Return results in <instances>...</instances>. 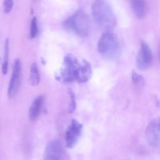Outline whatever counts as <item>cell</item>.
<instances>
[{
    "label": "cell",
    "instance_id": "cell-4",
    "mask_svg": "<svg viewBox=\"0 0 160 160\" xmlns=\"http://www.w3.org/2000/svg\"><path fill=\"white\" fill-rule=\"evenodd\" d=\"M97 47L100 54L110 60L118 58L121 52V47L118 38L111 32H106L101 35Z\"/></svg>",
    "mask_w": 160,
    "mask_h": 160
},
{
    "label": "cell",
    "instance_id": "cell-3",
    "mask_svg": "<svg viewBox=\"0 0 160 160\" xmlns=\"http://www.w3.org/2000/svg\"><path fill=\"white\" fill-rule=\"evenodd\" d=\"M64 28L80 37L84 38L89 33L90 22L87 14L78 10L63 22Z\"/></svg>",
    "mask_w": 160,
    "mask_h": 160
},
{
    "label": "cell",
    "instance_id": "cell-2",
    "mask_svg": "<svg viewBox=\"0 0 160 160\" xmlns=\"http://www.w3.org/2000/svg\"><path fill=\"white\" fill-rule=\"evenodd\" d=\"M95 21L102 28L111 30L115 27L116 19L113 10L105 0H95L92 6Z\"/></svg>",
    "mask_w": 160,
    "mask_h": 160
},
{
    "label": "cell",
    "instance_id": "cell-13",
    "mask_svg": "<svg viewBox=\"0 0 160 160\" xmlns=\"http://www.w3.org/2000/svg\"><path fill=\"white\" fill-rule=\"evenodd\" d=\"M8 53H9V41L8 39H7L5 44L4 62L3 63V69H2L3 75H6L8 72Z\"/></svg>",
    "mask_w": 160,
    "mask_h": 160
},
{
    "label": "cell",
    "instance_id": "cell-12",
    "mask_svg": "<svg viewBox=\"0 0 160 160\" xmlns=\"http://www.w3.org/2000/svg\"><path fill=\"white\" fill-rule=\"evenodd\" d=\"M40 77L37 65L36 63H33L31 65L30 83L33 86H36L40 82Z\"/></svg>",
    "mask_w": 160,
    "mask_h": 160
},
{
    "label": "cell",
    "instance_id": "cell-15",
    "mask_svg": "<svg viewBox=\"0 0 160 160\" xmlns=\"http://www.w3.org/2000/svg\"><path fill=\"white\" fill-rule=\"evenodd\" d=\"M38 33V27L37 25V20L36 17H34L31 22L30 28V37L34 38L36 37Z\"/></svg>",
    "mask_w": 160,
    "mask_h": 160
},
{
    "label": "cell",
    "instance_id": "cell-16",
    "mask_svg": "<svg viewBox=\"0 0 160 160\" xmlns=\"http://www.w3.org/2000/svg\"><path fill=\"white\" fill-rule=\"evenodd\" d=\"M132 80L133 83L138 85H142L144 83V78L142 76L133 71L132 74Z\"/></svg>",
    "mask_w": 160,
    "mask_h": 160
},
{
    "label": "cell",
    "instance_id": "cell-8",
    "mask_svg": "<svg viewBox=\"0 0 160 160\" xmlns=\"http://www.w3.org/2000/svg\"><path fill=\"white\" fill-rule=\"evenodd\" d=\"M83 127L82 124L76 119H72L65 135L66 146L68 148H72L76 144L81 135Z\"/></svg>",
    "mask_w": 160,
    "mask_h": 160
},
{
    "label": "cell",
    "instance_id": "cell-14",
    "mask_svg": "<svg viewBox=\"0 0 160 160\" xmlns=\"http://www.w3.org/2000/svg\"><path fill=\"white\" fill-rule=\"evenodd\" d=\"M69 96L70 97V102L69 106L68 111L69 113H72L76 109V98H75V94L72 90L70 89L69 91Z\"/></svg>",
    "mask_w": 160,
    "mask_h": 160
},
{
    "label": "cell",
    "instance_id": "cell-9",
    "mask_svg": "<svg viewBox=\"0 0 160 160\" xmlns=\"http://www.w3.org/2000/svg\"><path fill=\"white\" fill-rule=\"evenodd\" d=\"M147 141L150 146L158 148L160 147V118H155L148 124L146 130Z\"/></svg>",
    "mask_w": 160,
    "mask_h": 160
},
{
    "label": "cell",
    "instance_id": "cell-1",
    "mask_svg": "<svg viewBox=\"0 0 160 160\" xmlns=\"http://www.w3.org/2000/svg\"><path fill=\"white\" fill-rule=\"evenodd\" d=\"M92 75V66L89 62L84 60L80 62L74 55L68 54L64 58L58 80L66 83H85L89 81Z\"/></svg>",
    "mask_w": 160,
    "mask_h": 160
},
{
    "label": "cell",
    "instance_id": "cell-10",
    "mask_svg": "<svg viewBox=\"0 0 160 160\" xmlns=\"http://www.w3.org/2000/svg\"><path fill=\"white\" fill-rule=\"evenodd\" d=\"M132 10L137 18H143L147 10V3L146 0H129Z\"/></svg>",
    "mask_w": 160,
    "mask_h": 160
},
{
    "label": "cell",
    "instance_id": "cell-17",
    "mask_svg": "<svg viewBox=\"0 0 160 160\" xmlns=\"http://www.w3.org/2000/svg\"><path fill=\"white\" fill-rule=\"evenodd\" d=\"M9 1H12V0H9Z\"/></svg>",
    "mask_w": 160,
    "mask_h": 160
},
{
    "label": "cell",
    "instance_id": "cell-11",
    "mask_svg": "<svg viewBox=\"0 0 160 160\" xmlns=\"http://www.w3.org/2000/svg\"><path fill=\"white\" fill-rule=\"evenodd\" d=\"M44 99L43 96H39L32 102L29 111V116L31 120H35L38 117L42 108Z\"/></svg>",
    "mask_w": 160,
    "mask_h": 160
},
{
    "label": "cell",
    "instance_id": "cell-5",
    "mask_svg": "<svg viewBox=\"0 0 160 160\" xmlns=\"http://www.w3.org/2000/svg\"><path fill=\"white\" fill-rule=\"evenodd\" d=\"M153 61V53L151 48L146 42L142 41L136 58L137 68L141 70H146L151 66Z\"/></svg>",
    "mask_w": 160,
    "mask_h": 160
},
{
    "label": "cell",
    "instance_id": "cell-6",
    "mask_svg": "<svg viewBox=\"0 0 160 160\" xmlns=\"http://www.w3.org/2000/svg\"><path fill=\"white\" fill-rule=\"evenodd\" d=\"M63 145L58 140L49 142L44 152V160H66Z\"/></svg>",
    "mask_w": 160,
    "mask_h": 160
},
{
    "label": "cell",
    "instance_id": "cell-7",
    "mask_svg": "<svg viewBox=\"0 0 160 160\" xmlns=\"http://www.w3.org/2000/svg\"><path fill=\"white\" fill-rule=\"evenodd\" d=\"M22 66L19 59H17L14 62L13 71L8 86V95L12 98L18 93L21 82Z\"/></svg>",
    "mask_w": 160,
    "mask_h": 160
}]
</instances>
